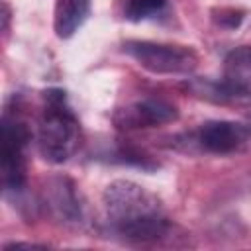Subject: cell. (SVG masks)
Listing matches in <instances>:
<instances>
[{"instance_id":"6da1fadb","label":"cell","mask_w":251,"mask_h":251,"mask_svg":"<svg viewBox=\"0 0 251 251\" xmlns=\"http://www.w3.org/2000/svg\"><path fill=\"white\" fill-rule=\"evenodd\" d=\"M102 204L112 233L126 241L147 243L169 231V218L161 200L133 180L110 182L104 188Z\"/></svg>"},{"instance_id":"7a4b0ae2","label":"cell","mask_w":251,"mask_h":251,"mask_svg":"<svg viewBox=\"0 0 251 251\" xmlns=\"http://www.w3.org/2000/svg\"><path fill=\"white\" fill-rule=\"evenodd\" d=\"M45 106L37 124V149L41 157L53 165L69 161L80 143V127L67 96L59 88H51L43 94Z\"/></svg>"},{"instance_id":"3957f363","label":"cell","mask_w":251,"mask_h":251,"mask_svg":"<svg viewBox=\"0 0 251 251\" xmlns=\"http://www.w3.org/2000/svg\"><path fill=\"white\" fill-rule=\"evenodd\" d=\"M124 53L153 75H190L198 67V55L184 45L155 41H126Z\"/></svg>"},{"instance_id":"277c9868","label":"cell","mask_w":251,"mask_h":251,"mask_svg":"<svg viewBox=\"0 0 251 251\" xmlns=\"http://www.w3.org/2000/svg\"><path fill=\"white\" fill-rule=\"evenodd\" d=\"M31 139L27 124L6 110L2 118V184L6 194H22L25 188V145Z\"/></svg>"},{"instance_id":"5b68a950","label":"cell","mask_w":251,"mask_h":251,"mask_svg":"<svg viewBox=\"0 0 251 251\" xmlns=\"http://www.w3.org/2000/svg\"><path fill=\"white\" fill-rule=\"evenodd\" d=\"M251 137V122H229V120H212L196 127L186 135V145L196 147L204 153L227 155L237 151Z\"/></svg>"},{"instance_id":"8992f818","label":"cell","mask_w":251,"mask_h":251,"mask_svg":"<svg viewBox=\"0 0 251 251\" xmlns=\"http://www.w3.org/2000/svg\"><path fill=\"white\" fill-rule=\"evenodd\" d=\"M178 120V108L163 98H141L114 114V124L120 129H147Z\"/></svg>"},{"instance_id":"52a82bcc","label":"cell","mask_w":251,"mask_h":251,"mask_svg":"<svg viewBox=\"0 0 251 251\" xmlns=\"http://www.w3.org/2000/svg\"><path fill=\"white\" fill-rule=\"evenodd\" d=\"M184 90L192 96L220 104V106H235V108H249L251 106V90L235 86L227 80H212V78H190L184 82Z\"/></svg>"},{"instance_id":"ba28073f","label":"cell","mask_w":251,"mask_h":251,"mask_svg":"<svg viewBox=\"0 0 251 251\" xmlns=\"http://www.w3.org/2000/svg\"><path fill=\"white\" fill-rule=\"evenodd\" d=\"M45 202L51 212L65 224H76L82 220V206L78 202L75 184L67 176H55L47 182Z\"/></svg>"},{"instance_id":"9c48e42d","label":"cell","mask_w":251,"mask_h":251,"mask_svg":"<svg viewBox=\"0 0 251 251\" xmlns=\"http://www.w3.org/2000/svg\"><path fill=\"white\" fill-rule=\"evenodd\" d=\"M92 0H57L53 14V27L57 37L69 39L90 16Z\"/></svg>"},{"instance_id":"30bf717a","label":"cell","mask_w":251,"mask_h":251,"mask_svg":"<svg viewBox=\"0 0 251 251\" xmlns=\"http://www.w3.org/2000/svg\"><path fill=\"white\" fill-rule=\"evenodd\" d=\"M224 80L251 90V45H239L226 55Z\"/></svg>"},{"instance_id":"8fae6325","label":"cell","mask_w":251,"mask_h":251,"mask_svg":"<svg viewBox=\"0 0 251 251\" xmlns=\"http://www.w3.org/2000/svg\"><path fill=\"white\" fill-rule=\"evenodd\" d=\"M167 6V0H124L122 16L129 22H143L161 14Z\"/></svg>"}]
</instances>
